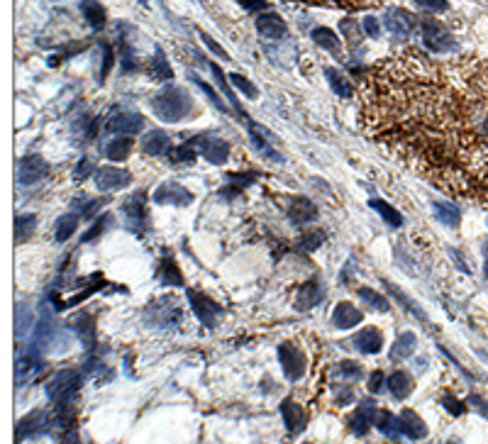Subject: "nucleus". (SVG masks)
<instances>
[{"label": "nucleus", "instance_id": "79ce46f5", "mask_svg": "<svg viewBox=\"0 0 488 444\" xmlns=\"http://www.w3.org/2000/svg\"><path fill=\"white\" fill-rule=\"evenodd\" d=\"M322 242H325V232L310 230L298 240V244H301V249H306V252H315V249H320L322 246Z\"/></svg>", "mask_w": 488, "mask_h": 444}, {"label": "nucleus", "instance_id": "58836bf2", "mask_svg": "<svg viewBox=\"0 0 488 444\" xmlns=\"http://www.w3.org/2000/svg\"><path fill=\"white\" fill-rule=\"evenodd\" d=\"M435 213H437V218H440V222H445L447 227H456L459 225V208L456 205H452V203H435Z\"/></svg>", "mask_w": 488, "mask_h": 444}, {"label": "nucleus", "instance_id": "603ef678", "mask_svg": "<svg viewBox=\"0 0 488 444\" xmlns=\"http://www.w3.org/2000/svg\"><path fill=\"white\" fill-rule=\"evenodd\" d=\"M383 385H386V376H383V371H374L369 379V391L371 393H381Z\"/></svg>", "mask_w": 488, "mask_h": 444}, {"label": "nucleus", "instance_id": "c03bdc74", "mask_svg": "<svg viewBox=\"0 0 488 444\" xmlns=\"http://www.w3.org/2000/svg\"><path fill=\"white\" fill-rule=\"evenodd\" d=\"M88 176H96V164H93V159H88V156H83V159L76 164L74 169V181H86Z\"/></svg>", "mask_w": 488, "mask_h": 444}, {"label": "nucleus", "instance_id": "4c0bfd02", "mask_svg": "<svg viewBox=\"0 0 488 444\" xmlns=\"http://www.w3.org/2000/svg\"><path fill=\"white\" fill-rule=\"evenodd\" d=\"M208 66H210V71H213L215 81H218V83H220V91L227 96V101H230V105H235L237 110H240V101H237V98H235V93H232V88H230V78H225V74H222V71H220V66H218V64H208ZM240 115H242V118H247V115L242 113V110H240Z\"/></svg>", "mask_w": 488, "mask_h": 444}, {"label": "nucleus", "instance_id": "f03ea898", "mask_svg": "<svg viewBox=\"0 0 488 444\" xmlns=\"http://www.w3.org/2000/svg\"><path fill=\"white\" fill-rule=\"evenodd\" d=\"M191 105H193L191 96L178 86L161 88V91L151 98V110H154L156 118L164 120V123H178V120H183L191 113Z\"/></svg>", "mask_w": 488, "mask_h": 444}, {"label": "nucleus", "instance_id": "f8f14e48", "mask_svg": "<svg viewBox=\"0 0 488 444\" xmlns=\"http://www.w3.org/2000/svg\"><path fill=\"white\" fill-rule=\"evenodd\" d=\"M145 193H134L132 198L125 200L123 205V213H125V220H127V227L134 232H142L147 225V210H145Z\"/></svg>", "mask_w": 488, "mask_h": 444}, {"label": "nucleus", "instance_id": "20e7f679", "mask_svg": "<svg viewBox=\"0 0 488 444\" xmlns=\"http://www.w3.org/2000/svg\"><path fill=\"white\" fill-rule=\"evenodd\" d=\"M420 32H423L425 47L432 49V52H452L456 47V39L452 34V30L447 25H440L437 20H425L420 25Z\"/></svg>", "mask_w": 488, "mask_h": 444}, {"label": "nucleus", "instance_id": "4468645a", "mask_svg": "<svg viewBox=\"0 0 488 444\" xmlns=\"http://www.w3.org/2000/svg\"><path fill=\"white\" fill-rule=\"evenodd\" d=\"M193 145H195V149L205 156V161H210V164H225L227 154H230L227 142L213 140V137H198Z\"/></svg>", "mask_w": 488, "mask_h": 444}, {"label": "nucleus", "instance_id": "13d9d810", "mask_svg": "<svg viewBox=\"0 0 488 444\" xmlns=\"http://www.w3.org/2000/svg\"><path fill=\"white\" fill-rule=\"evenodd\" d=\"M471 405L481 408V410H483V415H486V418H488V405H486V403H483V401H481V398H478V396H471Z\"/></svg>", "mask_w": 488, "mask_h": 444}, {"label": "nucleus", "instance_id": "72a5a7b5", "mask_svg": "<svg viewBox=\"0 0 488 444\" xmlns=\"http://www.w3.org/2000/svg\"><path fill=\"white\" fill-rule=\"evenodd\" d=\"M149 71H151V76L159 81H167L173 76L171 66H169V61H167V54L161 52V49H156L154 52V59H151V64H149Z\"/></svg>", "mask_w": 488, "mask_h": 444}, {"label": "nucleus", "instance_id": "f704fd0d", "mask_svg": "<svg viewBox=\"0 0 488 444\" xmlns=\"http://www.w3.org/2000/svg\"><path fill=\"white\" fill-rule=\"evenodd\" d=\"M195 156H198V149H195V145L191 142V145H181V147H173L171 151H169V161L171 164H193Z\"/></svg>", "mask_w": 488, "mask_h": 444}, {"label": "nucleus", "instance_id": "8fccbe9b", "mask_svg": "<svg viewBox=\"0 0 488 444\" xmlns=\"http://www.w3.org/2000/svg\"><path fill=\"white\" fill-rule=\"evenodd\" d=\"M440 403L442 405H445V410L449 412V415H454V418H459V415H462L464 412V405L459 401H454V398L452 396H442L440 398Z\"/></svg>", "mask_w": 488, "mask_h": 444}, {"label": "nucleus", "instance_id": "7c9ffc66", "mask_svg": "<svg viewBox=\"0 0 488 444\" xmlns=\"http://www.w3.org/2000/svg\"><path fill=\"white\" fill-rule=\"evenodd\" d=\"M371 415H369V410L366 408H359L357 412H352L347 418V425H349V430L357 434V437H364L366 432H369V427H371Z\"/></svg>", "mask_w": 488, "mask_h": 444}, {"label": "nucleus", "instance_id": "3c124183", "mask_svg": "<svg viewBox=\"0 0 488 444\" xmlns=\"http://www.w3.org/2000/svg\"><path fill=\"white\" fill-rule=\"evenodd\" d=\"M107 222H110V218H100V220H96V222H93V227H91V230H88L86 235H83V242H86V244H88V242H93V240H96V237L100 235L103 230H105V225H107Z\"/></svg>", "mask_w": 488, "mask_h": 444}, {"label": "nucleus", "instance_id": "1a4fd4ad", "mask_svg": "<svg viewBox=\"0 0 488 444\" xmlns=\"http://www.w3.org/2000/svg\"><path fill=\"white\" fill-rule=\"evenodd\" d=\"M49 176V164L42 159V156L32 154V156H25L17 166V181L22 186H30V183H37L42 178Z\"/></svg>", "mask_w": 488, "mask_h": 444}, {"label": "nucleus", "instance_id": "6e6d98bb", "mask_svg": "<svg viewBox=\"0 0 488 444\" xmlns=\"http://www.w3.org/2000/svg\"><path fill=\"white\" fill-rule=\"evenodd\" d=\"M339 27H342V32H344V34H347V37H349V42L354 44V42H357V32H361V27H357V25H354V22H352V20H344V22H342V25H339Z\"/></svg>", "mask_w": 488, "mask_h": 444}, {"label": "nucleus", "instance_id": "9d476101", "mask_svg": "<svg viewBox=\"0 0 488 444\" xmlns=\"http://www.w3.org/2000/svg\"><path fill=\"white\" fill-rule=\"evenodd\" d=\"M154 203L159 205H191L193 203V193L186 191L181 183L176 181H169V183H161L159 188L154 191Z\"/></svg>", "mask_w": 488, "mask_h": 444}, {"label": "nucleus", "instance_id": "37998d69", "mask_svg": "<svg viewBox=\"0 0 488 444\" xmlns=\"http://www.w3.org/2000/svg\"><path fill=\"white\" fill-rule=\"evenodd\" d=\"M230 83H235L237 91L244 93V96L252 98V101H257V98H259V91L252 86V81L244 78V76H242V74H230Z\"/></svg>", "mask_w": 488, "mask_h": 444}, {"label": "nucleus", "instance_id": "dca6fc26", "mask_svg": "<svg viewBox=\"0 0 488 444\" xmlns=\"http://www.w3.org/2000/svg\"><path fill=\"white\" fill-rule=\"evenodd\" d=\"M386 27L396 37H408L415 27V17L401 8H391V10H386Z\"/></svg>", "mask_w": 488, "mask_h": 444}, {"label": "nucleus", "instance_id": "39448f33", "mask_svg": "<svg viewBox=\"0 0 488 444\" xmlns=\"http://www.w3.org/2000/svg\"><path fill=\"white\" fill-rule=\"evenodd\" d=\"M147 317H149V322L156 327L178 325V320H181V305H178V298H173V295L154 298V303H151L149 310H147Z\"/></svg>", "mask_w": 488, "mask_h": 444}, {"label": "nucleus", "instance_id": "ea45409f", "mask_svg": "<svg viewBox=\"0 0 488 444\" xmlns=\"http://www.w3.org/2000/svg\"><path fill=\"white\" fill-rule=\"evenodd\" d=\"M78 227V215H64L56 222V242H66Z\"/></svg>", "mask_w": 488, "mask_h": 444}, {"label": "nucleus", "instance_id": "ddd939ff", "mask_svg": "<svg viewBox=\"0 0 488 444\" xmlns=\"http://www.w3.org/2000/svg\"><path fill=\"white\" fill-rule=\"evenodd\" d=\"M42 371V359H39L37 349H30L27 354H17L15 359V376H17V385H22L25 381H30L32 376H37Z\"/></svg>", "mask_w": 488, "mask_h": 444}, {"label": "nucleus", "instance_id": "f3484780", "mask_svg": "<svg viewBox=\"0 0 488 444\" xmlns=\"http://www.w3.org/2000/svg\"><path fill=\"white\" fill-rule=\"evenodd\" d=\"M105 127L113 129V132H123L125 137H129V134L140 132V129L145 127V118L137 113H118L107 120Z\"/></svg>", "mask_w": 488, "mask_h": 444}, {"label": "nucleus", "instance_id": "0eeeda50", "mask_svg": "<svg viewBox=\"0 0 488 444\" xmlns=\"http://www.w3.org/2000/svg\"><path fill=\"white\" fill-rule=\"evenodd\" d=\"M188 300H191V308H193V313L198 315V320L203 322L205 327H213L218 325V320L222 317V305H218L215 300H210L205 293H200V290H188Z\"/></svg>", "mask_w": 488, "mask_h": 444}, {"label": "nucleus", "instance_id": "9b49d317", "mask_svg": "<svg viewBox=\"0 0 488 444\" xmlns=\"http://www.w3.org/2000/svg\"><path fill=\"white\" fill-rule=\"evenodd\" d=\"M93 181H96V186L100 191H120V188H125L132 181V176H129V171L118 169V166H103V169L96 171Z\"/></svg>", "mask_w": 488, "mask_h": 444}, {"label": "nucleus", "instance_id": "864d4df0", "mask_svg": "<svg viewBox=\"0 0 488 444\" xmlns=\"http://www.w3.org/2000/svg\"><path fill=\"white\" fill-rule=\"evenodd\" d=\"M110 66H113V49L107 47V44H103V66H100V81L107 76V71H110Z\"/></svg>", "mask_w": 488, "mask_h": 444}, {"label": "nucleus", "instance_id": "4be33fe9", "mask_svg": "<svg viewBox=\"0 0 488 444\" xmlns=\"http://www.w3.org/2000/svg\"><path fill=\"white\" fill-rule=\"evenodd\" d=\"M320 300H322L320 284H317L315 279H310L308 284H303V288L298 290V295H295V308H298V310H310V308H315Z\"/></svg>", "mask_w": 488, "mask_h": 444}, {"label": "nucleus", "instance_id": "c756f323", "mask_svg": "<svg viewBox=\"0 0 488 444\" xmlns=\"http://www.w3.org/2000/svg\"><path fill=\"white\" fill-rule=\"evenodd\" d=\"M129 151H132V140L129 137H115L105 147V156L110 161H125L129 156Z\"/></svg>", "mask_w": 488, "mask_h": 444}, {"label": "nucleus", "instance_id": "2f4dec72", "mask_svg": "<svg viewBox=\"0 0 488 444\" xmlns=\"http://www.w3.org/2000/svg\"><path fill=\"white\" fill-rule=\"evenodd\" d=\"M325 76H328V83L332 86V91L337 93V96H342V98H352V96H354V88H352V83H349V81L344 78V76L339 74L337 69H325Z\"/></svg>", "mask_w": 488, "mask_h": 444}, {"label": "nucleus", "instance_id": "052dcab7", "mask_svg": "<svg viewBox=\"0 0 488 444\" xmlns=\"http://www.w3.org/2000/svg\"><path fill=\"white\" fill-rule=\"evenodd\" d=\"M303 444H310V442H303Z\"/></svg>", "mask_w": 488, "mask_h": 444}, {"label": "nucleus", "instance_id": "c9c22d12", "mask_svg": "<svg viewBox=\"0 0 488 444\" xmlns=\"http://www.w3.org/2000/svg\"><path fill=\"white\" fill-rule=\"evenodd\" d=\"M34 227H37V218H34V215H20V218L15 220V240H17V244H22L25 240H30V235L34 232Z\"/></svg>", "mask_w": 488, "mask_h": 444}, {"label": "nucleus", "instance_id": "bb28decb", "mask_svg": "<svg viewBox=\"0 0 488 444\" xmlns=\"http://www.w3.org/2000/svg\"><path fill=\"white\" fill-rule=\"evenodd\" d=\"M388 391L393 393V398L403 401V398H408L413 393V379H410L408 371H396V374L388 379Z\"/></svg>", "mask_w": 488, "mask_h": 444}, {"label": "nucleus", "instance_id": "5701e85b", "mask_svg": "<svg viewBox=\"0 0 488 444\" xmlns=\"http://www.w3.org/2000/svg\"><path fill=\"white\" fill-rule=\"evenodd\" d=\"M281 415H284V423L286 427H288V432H298V430L306 425V412H303V408L298 405V403L290 401V398H286V401L281 403Z\"/></svg>", "mask_w": 488, "mask_h": 444}, {"label": "nucleus", "instance_id": "b1692460", "mask_svg": "<svg viewBox=\"0 0 488 444\" xmlns=\"http://www.w3.org/2000/svg\"><path fill=\"white\" fill-rule=\"evenodd\" d=\"M332 322L339 330H349V327H354L361 322V313L357 310L352 303H339L332 313Z\"/></svg>", "mask_w": 488, "mask_h": 444}, {"label": "nucleus", "instance_id": "e433bc0d", "mask_svg": "<svg viewBox=\"0 0 488 444\" xmlns=\"http://www.w3.org/2000/svg\"><path fill=\"white\" fill-rule=\"evenodd\" d=\"M161 284H169V286H183V276L178 271L176 262L171 257L164 259L161 262Z\"/></svg>", "mask_w": 488, "mask_h": 444}, {"label": "nucleus", "instance_id": "7ed1b4c3", "mask_svg": "<svg viewBox=\"0 0 488 444\" xmlns=\"http://www.w3.org/2000/svg\"><path fill=\"white\" fill-rule=\"evenodd\" d=\"M81 388V374L74 369H64V371H56L52 379L47 381L44 385V393L52 403L61 405V403H69V398H74Z\"/></svg>", "mask_w": 488, "mask_h": 444}, {"label": "nucleus", "instance_id": "bf43d9fd", "mask_svg": "<svg viewBox=\"0 0 488 444\" xmlns=\"http://www.w3.org/2000/svg\"><path fill=\"white\" fill-rule=\"evenodd\" d=\"M483 259H486V262H483V271H486V276H488V244H486V249H483Z\"/></svg>", "mask_w": 488, "mask_h": 444}, {"label": "nucleus", "instance_id": "a878e982", "mask_svg": "<svg viewBox=\"0 0 488 444\" xmlns=\"http://www.w3.org/2000/svg\"><path fill=\"white\" fill-rule=\"evenodd\" d=\"M81 10H83V15H86V20H88V25L93 27V30H103L105 27V22H107V12H105V8L98 3V0H83L81 3Z\"/></svg>", "mask_w": 488, "mask_h": 444}, {"label": "nucleus", "instance_id": "de8ad7c7", "mask_svg": "<svg viewBox=\"0 0 488 444\" xmlns=\"http://www.w3.org/2000/svg\"><path fill=\"white\" fill-rule=\"evenodd\" d=\"M200 39H203V44H205V47H208V49H210V52H213V54H218V56H220V59L230 61V54H227V52H225V49H222V47H220V44L215 42V39H213V37H210V34L200 32Z\"/></svg>", "mask_w": 488, "mask_h": 444}, {"label": "nucleus", "instance_id": "4d7b16f0", "mask_svg": "<svg viewBox=\"0 0 488 444\" xmlns=\"http://www.w3.org/2000/svg\"><path fill=\"white\" fill-rule=\"evenodd\" d=\"M240 6L244 8V10H249V12H257V10H264V8H268L266 0H240Z\"/></svg>", "mask_w": 488, "mask_h": 444}, {"label": "nucleus", "instance_id": "09e8293b", "mask_svg": "<svg viewBox=\"0 0 488 444\" xmlns=\"http://www.w3.org/2000/svg\"><path fill=\"white\" fill-rule=\"evenodd\" d=\"M415 6H420L423 10H429V12H445L447 8V0H415Z\"/></svg>", "mask_w": 488, "mask_h": 444}, {"label": "nucleus", "instance_id": "2eb2a0df", "mask_svg": "<svg viewBox=\"0 0 488 444\" xmlns=\"http://www.w3.org/2000/svg\"><path fill=\"white\" fill-rule=\"evenodd\" d=\"M352 344L361 354H379L383 347V335L376 327H364V330L357 332L354 337H352Z\"/></svg>", "mask_w": 488, "mask_h": 444}, {"label": "nucleus", "instance_id": "a18cd8bd", "mask_svg": "<svg viewBox=\"0 0 488 444\" xmlns=\"http://www.w3.org/2000/svg\"><path fill=\"white\" fill-rule=\"evenodd\" d=\"M191 78H193L195 86H198L200 91H203L205 96L210 98V101H213V105L218 107V110H225V105H222V101H220V98H218V93H215L213 88H210V83H205V81H203V78H198V76H191Z\"/></svg>", "mask_w": 488, "mask_h": 444}, {"label": "nucleus", "instance_id": "6ab92c4d", "mask_svg": "<svg viewBox=\"0 0 488 444\" xmlns=\"http://www.w3.org/2000/svg\"><path fill=\"white\" fill-rule=\"evenodd\" d=\"M398 420H401V432L408 439L427 437V425L423 423V418H420L415 410H403L401 415H398Z\"/></svg>", "mask_w": 488, "mask_h": 444}, {"label": "nucleus", "instance_id": "49530a36", "mask_svg": "<svg viewBox=\"0 0 488 444\" xmlns=\"http://www.w3.org/2000/svg\"><path fill=\"white\" fill-rule=\"evenodd\" d=\"M339 374H342V379L354 381L361 376V366L357 364V361H342V364H339Z\"/></svg>", "mask_w": 488, "mask_h": 444}, {"label": "nucleus", "instance_id": "473e14b6", "mask_svg": "<svg viewBox=\"0 0 488 444\" xmlns=\"http://www.w3.org/2000/svg\"><path fill=\"white\" fill-rule=\"evenodd\" d=\"M369 205L376 210V213L381 215V218L386 220V222H388V225H391V227H401V225H403V215L398 213V210L393 208V205H388L386 200H381V198H374Z\"/></svg>", "mask_w": 488, "mask_h": 444}, {"label": "nucleus", "instance_id": "aec40b11", "mask_svg": "<svg viewBox=\"0 0 488 444\" xmlns=\"http://www.w3.org/2000/svg\"><path fill=\"white\" fill-rule=\"evenodd\" d=\"M317 218V208L312 200L308 198H295L293 203L288 205V220L293 225H308Z\"/></svg>", "mask_w": 488, "mask_h": 444}, {"label": "nucleus", "instance_id": "f257e3e1", "mask_svg": "<svg viewBox=\"0 0 488 444\" xmlns=\"http://www.w3.org/2000/svg\"><path fill=\"white\" fill-rule=\"evenodd\" d=\"M359 123L371 140L437 181L469 149L459 98L418 52H403L369 71Z\"/></svg>", "mask_w": 488, "mask_h": 444}, {"label": "nucleus", "instance_id": "c85d7f7f", "mask_svg": "<svg viewBox=\"0 0 488 444\" xmlns=\"http://www.w3.org/2000/svg\"><path fill=\"white\" fill-rule=\"evenodd\" d=\"M415 347H418V337H415V332H403L401 337H398V342L393 344V349H391V359H393V361H401V359H408L410 354L415 352Z\"/></svg>", "mask_w": 488, "mask_h": 444}, {"label": "nucleus", "instance_id": "cd10ccee", "mask_svg": "<svg viewBox=\"0 0 488 444\" xmlns=\"http://www.w3.org/2000/svg\"><path fill=\"white\" fill-rule=\"evenodd\" d=\"M374 423H376V427L381 430L386 437H391V439H398L401 437V420L396 418V415H391L388 410H379L376 412V418H374Z\"/></svg>", "mask_w": 488, "mask_h": 444}, {"label": "nucleus", "instance_id": "423d86ee", "mask_svg": "<svg viewBox=\"0 0 488 444\" xmlns=\"http://www.w3.org/2000/svg\"><path fill=\"white\" fill-rule=\"evenodd\" d=\"M52 427H54V412L32 410L30 415H25V418L17 423V430H15L17 444L25 442L27 437H39V434H47Z\"/></svg>", "mask_w": 488, "mask_h": 444}, {"label": "nucleus", "instance_id": "6e6552de", "mask_svg": "<svg viewBox=\"0 0 488 444\" xmlns=\"http://www.w3.org/2000/svg\"><path fill=\"white\" fill-rule=\"evenodd\" d=\"M279 361L284 366V374L288 381H298L306 371V354L295 347L293 342H284L279 347Z\"/></svg>", "mask_w": 488, "mask_h": 444}, {"label": "nucleus", "instance_id": "a19ab883", "mask_svg": "<svg viewBox=\"0 0 488 444\" xmlns=\"http://www.w3.org/2000/svg\"><path fill=\"white\" fill-rule=\"evenodd\" d=\"M359 298L361 300H366V303L374 308V310H381V313H386L391 305H388V300L383 298L381 293H376L374 288H359Z\"/></svg>", "mask_w": 488, "mask_h": 444}, {"label": "nucleus", "instance_id": "a211bd4d", "mask_svg": "<svg viewBox=\"0 0 488 444\" xmlns=\"http://www.w3.org/2000/svg\"><path fill=\"white\" fill-rule=\"evenodd\" d=\"M142 151L149 156L169 154V151H171V140H169V134L164 132V129H151V132H147L145 140H142Z\"/></svg>", "mask_w": 488, "mask_h": 444}, {"label": "nucleus", "instance_id": "393cba45", "mask_svg": "<svg viewBox=\"0 0 488 444\" xmlns=\"http://www.w3.org/2000/svg\"><path fill=\"white\" fill-rule=\"evenodd\" d=\"M312 42L317 44V47H322L325 52L335 54V56H342V42H339V37L332 32V30H328V27H315L312 30Z\"/></svg>", "mask_w": 488, "mask_h": 444}, {"label": "nucleus", "instance_id": "5fc2aeb1", "mask_svg": "<svg viewBox=\"0 0 488 444\" xmlns=\"http://www.w3.org/2000/svg\"><path fill=\"white\" fill-rule=\"evenodd\" d=\"M364 32L369 34L371 39H379L381 37V30H379V22H376V17H364Z\"/></svg>", "mask_w": 488, "mask_h": 444}, {"label": "nucleus", "instance_id": "412c9836", "mask_svg": "<svg viewBox=\"0 0 488 444\" xmlns=\"http://www.w3.org/2000/svg\"><path fill=\"white\" fill-rule=\"evenodd\" d=\"M257 30L264 34V37H271V39H281V37H286V32H288L284 17L276 15V12H264V15L257 20Z\"/></svg>", "mask_w": 488, "mask_h": 444}]
</instances>
